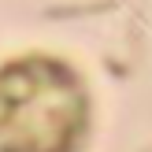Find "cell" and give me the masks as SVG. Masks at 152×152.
Listing matches in <instances>:
<instances>
[{"mask_svg": "<svg viewBox=\"0 0 152 152\" xmlns=\"http://www.w3.org/2000/svg\"><path fill=\"white\" fill-rule=\"evenodd\" d=\"M86 93L71 67L30 56L0 71V152H74Z\"/></svg>", "mask_w": 152, "mask_h": 152, "instance_id": "1", "label": "cell"}]
</instances>
